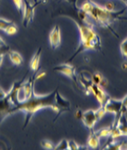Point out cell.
Returning <instances> with one entry per match:
<instances>
[{"label": "cell", "instance_id": "obj_1", "mask_svg": "<svg viewBox=\"0 0 127 150\" xmlns=\"http://www.w3.org/2000/svg\"><path fill=\"white\" fill-rule=\"evenodd\" d=\"M59 91V89H56L50 94L46 95V96H36L35 91H32L31 97L28 100L20 102L19 104L13 107V113L16 112H23L26 115V119H25V122L23 125V129H25L28 124L30 123L32 118L36 112L40 109L51 107L54 111H57V106L56 103V94Z\"/></svg>", "mask_w": 127, "mask_h": 150}, {"label": "cell", "instance_id": "obj_2", "mask_svg": "<svg viewBox=\"0 0 127 150\" xmlns=\"http://www.w3.org/2000/svg\"><path fill=\"white\" fill-rule=\"evenodd\" d=\"M80 9L89 14L91 19L95 20L101 27L106 28L117 38H119V35L112 28V24L115 23L117 20H127V18L122 17V14L125 13L126 8H123L119 11H108L104 7L97 4L96 2L88 0L80 7Z\"/></svg>", "mask_w": 127, "mask_h": 150}, {"label": "cell", "instance_id": "obj_3", "mask_svg": "<svg viewBox=\"0 0 127 150\" xmlns=\"http://www.w3.org/2000/svg\"><path fill=\"white\" fill-rule=\"evenodd\" d=\"M70 16L78 28L79 35H80V42H79L78 48L75 52L73 54L68 62H71L74 58L82 52L88 50H100L101 48V41L99 36L97 35V33L94 31L93 24H88L78 19L77 14H70Z\"/></svg>", "mask_w": 127, "mask_h": 150}, {"label": "cell", "instance_id": "obj_4", "mask_svg": "<svg viewBox=\"0 0 127 150\" xmlns=\"http://www.w3.org/2000/svg\"><path fill=\"white\" fill-rule=\"evenodd\" d=\"M105 114H106V112H105L104 107L103 106H99V108L97 109V110H87L83 112L81 120L83 122V124L87 128H89L90 130H93L96 123L102 119Z\"/></svg>", "mask_w": 127, "mask_h": 150}, {"label": "cell", "instance_id": "obj_5", "mask_svg": "<svg viewBox=\"0 0 127 150\" xmlns=\"http://www.w3.org/2000/svg\"><path fill=\"white\" fill-rule=\"evenodd\" d=\"M13 107L14 105L11 102L8 94L6 95L5 98L0 100V124L7 117L13 114Z\"/></svg>", "mask_w": 127, "mask_h": 150}, {"label": "cell", "instance_id": "obj_6", "mask_svg": "<svg viewBox=\"0 0 127 150\" xmlns=\"http://www.w3.org/2000/svg\"><path fill=\"white\" fill-rule=\"evenodd\" d=\"M35 4H31L28 0H23V25L25 27H28V25L30 24L32 19H34L35 16Z\"/></svg>", "mask_w": 127, "mask_h": 150}, {"label": "cell", "instance_id": "obj_7", "mask_svg": "<svg viewBox=\"0 0 127 150\" xmlns=\"http://www.w3.org/2000/svg\"><path fill=\"white\" fill-rule=\"evenodd\" d=\"M54 71L61 73V74H63L64 76L70 78L75 84L78 83L77 75H75V68L73 66V65L69 64L68 62H66V63H64V64L57 65V66L54 68Z\"/></svg>", "mask_w": 127, "mask_h": 150}, {"label": "cell", "instance_id": "obj_8", "mask_svg": "<svg viewBox=\"0 0 127 150\" xmlns=\"http://www.w3.org/2000/svg\"><path fill=\"white\" fill-rule=\"evenodd\" d=\"M56 103L57 106V111H56V119L54 120V122L56 120L60 114H62L64 112H68L71 110V103L70 101L67 100L66 98H64L59 93V91L56 94Z\"/></svg>", "mask_w": 127, "mask_h": 150}, {"label": "cell", "instance_id": "obj_9", "mask_svg": "<svg viewBox=\"0 0 127 150\" xmlns=\"http://www.w3.org/2000/svg\"><path fill=\"white\" fill-rule=\"evenodd\" d=\"M104 109L105 112L108 113H113V114H118L119 112H121L123 109L122 106V102L121 100H114V98H110L109 100L106 101V103L104 104Z\"/></svg>", "mask_w": 127, "mask_h": 150}, {"label": "cell", "instance_id": "obj_10", "mask_svg": "<svg viewBox=\"0 0 127 150\" xmlns=\"http://www.w3.org/2000/svg\"><path fill=\"white\" fill-rule=\"evenodd\" d=\"M92 94H94V96L96 97L97 101L99 102L100 106H104V104L106 103V101L111 98L104 92L103 89L101 88V86L97 85L95 83L92 84Z\"/></svg>", "mask_w": 127, "mask_h": 150}, {"label": "cell", "instance_id": "obj_11", "mask_svg": "<svg viewBox=\"0 0 127 150\" xmlns=\"http://www.w3.org/2000/svg\"><path fill=\"white\" fill-rule=\"evenodd\" d=\"M49 40L51 47L53 49H56L60 46L61 43V35H60V29L59 25H56L54 28L51 31L49 35Z\"/></svg>", "mask_w": 127, "mask_h": 150}, {"label": "cell", "instance_id": "obj_12", "mask_svg": "<svg viewBox=\"0 0 127 150\" xmlns=\"http://www.w3.org/2000/svg\"><path fill=\"white\" fill-rule=\"evenodd\" d=\"M24 81H25V76H24L22 79L16 80V81L13 84L12 89H11L10 92L8 93V96L10 98V100H11V102H12V103L14 106H16L17 104L20 103V102L18 101V98H17V93H18V90H19V88H20V86L24 83Z\"/></svg>", "mask_w": 127, "mask_h": 150}, {"label": "cell", "instance_id": "obj_13", "mask_svg": "<svg viewBox=\"0 0 127 150\" xmlns=\"http://www.w3.org/2000/svg\"><path fill=\"white\" fill-rule=\"evenodd\" d=\"M41 52H42V49H41V47H39L37 52L35 53V54L34 56V57L32 58V60L30 62V67L32 70L35 72H37V70L39 69V62H40Z\"/></svg>", "mask_w": 127, "mask_h": 150}, {"label": "cell", "instance_id": "obj_14", "mask_svg": "<svg viewBox=\"0 0 127 150\" xmlns=\"http://www.w3.org/2000/svg\"><path fill=\"white\" fill-rule=\"evenodd\" d=\"M87 145L93 149H97L99 146V138L97 136L94 130H91L90 136L87 140Z\"/></svg>", "mask_w": 127, "mask_h": 150}, {"label": "cell", "instance_id": "obj_15", "mask_svg": "<svg viewBox=\"0 0 127 150\" xmlns=\"http://www.w3.org/2000/svg\"><path fill=\"white\" fill-rule=\"evenodd\" d=\"M118 128L121 132V136H127V118L125 116V113H122L121 115V118L119 120Z\"/></svg>", "mask_w": 127, "mask_h": 150}, {"label": "cell", "instance_id": "obj_16", "mask_svg": "<svg viewBox=\"0 0 127 150\" xmlns=\"http://www.w3.org/2000/svg\"><path fill=\"white\" fill-rule=\"evenodd\" d=\"M8 54H9L11 61H12L16 66H19V65H21V63L23 62V57H21V54L19 53L16 52V51L10 50Z\"/></svg>", "mask_w": 127, "mask_h": 150}, {"label": "cell", "instance_id": "obj_17", "mask_svg": "<svg viewBox=\"0 0 127 150\" xmlns=\"http://www.w3.org/2000/svg\"><path fill=\"white\" fill-rule=\"evenodd\" d=\"M79 81H80V83L83 85V87H84V91L86 95H89V94H92V79H89L85 78V76H83V75L81 74L80 76H79Z\"/></svg>", "mask_w": 127, "mask_h": 150}, {"label": "cell", "instance_id": "obj_18", "mask_svg": "<svg viewBox=\"0 0 127 150\" xmlns=\"http://www.w3.org/2000/svg\"><path fill=\"white\" fill-rule=\"evenodd\" d=\"M96 135L99 138H107L110 137L111 135V126L108 128H102V129H99L97 131H95Z\"/></svg>", "mask_w": 127, "mask_h": 150}, {"label": "cell", "instance_id": "obj_19", "mask_svg": "<svg viewBox=\"0 0 127 150\" xmlns=\"http://www.w3.org/2000/svg\"><path fill=\"white\" fill-rule=\"evenodd\" d=\"M13 24H14V23L12 22V21L4 19V18H0V30L5 32L7 29H8L10 26H12Z\"/></svg>", "mask_w": 127, "mask_h": 150}, {"label": "cell", "instance_id": "obj_20", "mask_svg": "<svg viewBox=\"0 0 127 150\" xmlns=\"http://www.w3.org/2000/svg\"><path fill=\"white\" fill-rule=\"evenodd\" d=\"M91 79H92V82L97 84V85H99V84L101 83V81H102L103 79V76L102 75L100 74V73L97 72V73H94L92 78H91Z\"/></svg>", "mask_w": 127, "mask_h": 150}, {"label": "cell", "instance_id": "obj_21", "mask_svg": "<svg viewBox=\"0 0 127 150\" xmlns=\"http://www.w3.org/2000/svg\"><path fill=\"white\" fill-rule=\"evenodd\" d=\"M54 149H56V150H67L68 149V140L64 139V140L61 141L59 144L54 145Z\"/></svg>", "mask_w": 127, "mask_h": 150}, {"label": "cell", "instance_id": "obj_22", "mask_svg": "<svg viewBox=\"0 0 127 150\" xmlns=\"http://www.w3.org/2000/svg\"><path fill=\"white\" fill-rule=\"evenodd\" d=\"M40 144H41V146L44 149H50V150H52V149L54 148V144L51 141H49V140H43L40 142Z\"/></svg>", "mask_w": 127, "mask_h": 150}, {"label": "cell", "instance_id": "obj_23", "mask_svg": "<svg viewBox=\"0 0 127 150\" xmlns=\"http://www.w3.org/2000/svg\"><path fill=\"white\" fill-rule=\"evenodd\" d=\"M68 149L71 150H78V149H82L81 146H79L77 142L74 140H69L68 141Z\"/></svg>", "mask_w": 127, "mask_h": 150}, {"label": "cell", "instance_id": "obj_24", "mask_svg": "<svg viewBox=\"0 0 127 150\" xmlns=\"http://www.w3.org/2000/svg\"><path fill=\"white\" fill-rule=\"evenodd\" d=\"M14 5H16L17 11L19 13H23V0H13Z\"/></svg>", "mask_w": 127, "mask_h": 150}, {"label": "cell", "instance_id": "obj_25", "mask_svg": "<svg viewBox=\"0 0 127 150\" xmlns=\"http://www.w3.org/2000/svg\"><path fill=\"white\" fill-rule=\"evenodd\" d=\"M121 52L124 57H127V38L124 39L121 44Z\"/></svg>", "mask_w": 127, "mask_h": 150}, {"label": "cell", "instance_id": "obj_26", "mask_svg": "<svg viewBox=\"0 0 127 150\" xmlns=\"http://www.w3.org/2000/svg\"><path fill=\"white\" fill-rule=\"evenodd\" d=\"M5 33H6V34L10 35H14V34H16V33H17V28H16V25L13 24L12 26H10L8 29H7V30L5 31Z\"/></svg>", "mask_w": 127, "mask_h": 150}, {"label": "cell", "instance_id": "obj_27", "mask_svg": "<svg viewBox=\"0 0 127 150\" xmlns=\"http://www.w3.org/2000/svg\"><path fill=\"white\" fill-rule=\"evenodd\" d=\"M10 46L8 45H5L3 47H0V56H4L5 54H8L9 51H10Z\"/></svg>", "mask_w": 127, "mask_h": 150}, {"label": "cell", "instance_id": "obj_28", "mask_svg": "<svg viewBox=\"0 0 127 150\" xmlns=\"http://www.w3.org/2000/svg\"><path fill=\"white\" fill-rule=\"evenodd\" d=\"M104 8L106 9V10H108V11H116V6H115V4L113 2H108V3H106V4L104 5Z\"/></svg>", "mask_w": 127, "mask_h": 150}, {"label": "cell", "instance_id": "obj_29", "mask_svg": "<svg viewBox=\"0 0 127 150\" xmlns=\"http://www.w3.org/2000/svg\"><path fill=\"white\" fill-rule=\"evenodd\" d=\"M45 76H46V72L40 71V72H38V73H36V74H35V79H41L44 78Z\"/></svg>", "mask_w": 127, "mask_h": 150}, {"label": "cell", "instance_id": "obj_30", "mask_svg": "<svg viewBox=\"0 0 127 150\" xmlns=\"http://www.w3.org/2000/svg\"><path fill=\"white\" fill-rule=\"evenodd\" d=\"M75 118H77L78 120H81L82 119V116H83V111L80 110V109H78V110L75 111Z\"/></svg>", "mask_w": 127, "mask_h": 150}, {"label": "cell", "instance_id": "obj_31", "mask_svg": "<svg viewBox=\"0 0 127 150\" xmlns=\"http://www.w3.org/2000/svg\"><path fill=\"white\" fill-rule=\"evenodd\" d=\"M121 102H122V106H123V107L127 108V95L121 100Z\"/></svg>", "mask_w": 127, "mask_h": 150}, {"label": "cell", "instance_id": "obj_32", "mask_svg": "<svg viewBox=\"0 0 127 150\" xmlns=\"http://www.w3.org/2000/svg\"><path fill=\"white\" fill-rule=\"evenodd\" d=\"M69 3H71V4L74 6V8H77V1L78 0H66Z\"/></svg>", "mask_w": 127, "mask_h": 150}, {"label": "cell", "instance_id": "obj_33", "mask_svg": "<svg viewBox=\"0 0 127 150\" xmlns=\"http://www.w3.org/2000/svg\"><path fill=\"white\" fill-rule=\"evenodd\" d=\"M6 95H7V93H5L4 91H3L1 88H0V100H1V98H5Z\"/></svg>", "mask_w": 127, "mask_h": 150}, {"label": "cell", "instance_id": "obj_34", "mask_svg": "<svg viewBox=\"0 0 127 150\" xmlns=\"http://www.w3.org/2000/svg\"><path fill=\"white\" fill-rule=\"evenodd\" d=\"M5 45H7L6 43H5V41L3 40V38L0 36V47H3V46H5Z\"/></svg>", "mask_w": 127, "mask_h": 150}, {"label": "cell", "instance_id": "obj_35", "mask_svg": "<svg viewBox=\"0 0 127 150\" xmlns=\"http://www.w3.org/2000/svg\"><path fill=\"white\" fill-rule=\"evenodd\" d=\"M3 58H4V56H0V66H1L2 62H3Z\"/></svg>", "mask_w": 127, "mask_h": 150}, {"label": "cell", "instance_id": "obj_36", "mask_svg": "<svg viewBox=\"0 0 127 150\" xmlns=\"http://www.w3.org/2000/svg\"><path fill=\"white\" fill-rule=\"evenodd\" d=\"M38 1H39V0H34V4H35V6H37V4H38Z\"/></svg>", "mask_w": 127, "mask_h": 150}, {"label": "cell", "instance_id": "obj_37", "mask_svg": "<svg viewBox=\"0 0 127 150\" xmlns=\"http://www.w3.org/2000/svg\"><path fill=\"white\" fill-rule=\"evenodd\" d=\"M122 1H123V2H124V3H125V4L127 5V0H122Z\"/></svg>", "mask_w": 127, "mask_h": 150}, {"label": "cell", "instance_id": "obj_38", "mask_svg": "<svg viewBox=\"0 0 127 150\" xmlns=\"http://www.w3.org/2000/svg\"><path fill=\"white\" fill-rule=\"evenodd\" d=\"M47 1V0H43V2H46Z\"/></svg>", "mask_w": 127, "mask_h": 150}]
</instances>
